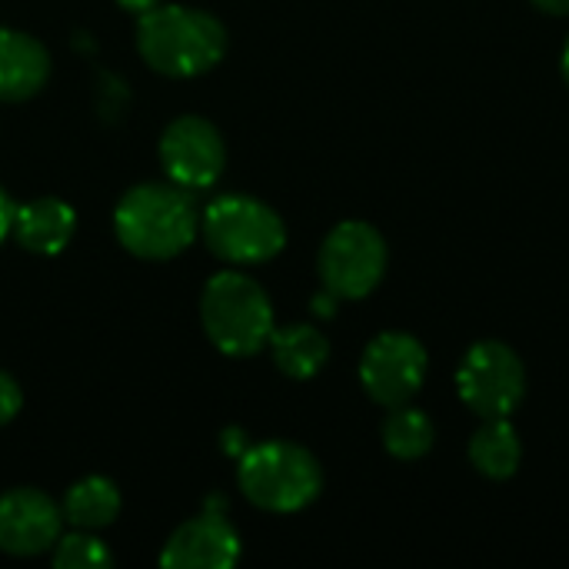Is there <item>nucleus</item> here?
<instances>
[{
    "mask_svg": "<svg viewBox=\"0 0 569 569\" xmlns=\"http://www.w3.org/2000/svg\"><path fill=\"white\" fill-rule=\"evenodd\" d=\"M223 450H227V453H233V457L240 460V457H243V450H247V447H243V430H227V437H223Z\"/></svg>",
    "mask_w": 569,
    "mask_h": 569,
    "instance_id": "nucleus-22",
    "label": "nucleus"
},
{
    "mask_svg": "<svg viewBox=\"0 0 569 569\" xmlns=\"http://www.w3.org/2000/svg\"><path fill=\"white\" fill-rule=\"evenodd\" d=\"M200 233L213 257L240 267L267 263L287 247V223L280 213L247 193L217 197L200 217Z\"/></svg>",
    "mask_w": 569,
    "mask_h": 569,
    "instance_id": "nucleus-5",
    "label": "nucleus"
},
{
    "mask_svg": "<svg viewBox=\"0 0 569 569\" xmlns=\"http://www.w3.org/2000/svg\"><path fill=\"white\" fill-rule=\"evenodd\" d=\"M160 163L167 177L187 190L213 187L227 163V147L220 130L197 113L177 117L160 137Z\"/></svg>",
    "mask_w": 569,
    "mask_h": 569,
    "instance_id": "nucleus-9",
    "label": "nucleus"
},
{
    "mask_svg": "<svg viewBox=\"0 0 569 569\" xmlns=\"http://www.w3.org/2000/svg\"><path fill=\"white\" fill-rule=\"evenodd\" d=\"M427 373H430L427 347L403 330L377 333L360 357V387L383 410L413 403V397L427 383Z\"/></svg>",
    "mask_w": 569,
    "mask_h": 569,
    "instance_id": "nucleus-8",
    "label": "nucleus"
},
{
    "mask_svg": "<svg viewBox=\"0 0 569 569\" xmlns=\"http://www.w3.org/2000/svg\"><path fill=\"white\" fill-rule=\"evenodd\" d=\"M63 510L33 487H17L0 497V550L10 557H37L60 540Z\"/></svg>",
    "mask_w": 569,
    "mask_h": 569,
    "instance_id": "nucleus-10",
    "label": "nucleus"
},
{
    "mask_svg": "<svg viewBox=\"0 0 569 569\" xmlns=\"http://www.w3.org/2000/svg\"><path fill=\"white\" fill-rule=\"evenodd\" d=\"M137 50L163 77H200L223 60L227 27L207 10L157 3L137 20Z\"/></svg>",
    "mask_w": 569,
    "mask_h": 569,
    "instance_id": "nucleus-1",
    "label": "nucleus"
},
{
    "mask_svg": "<svg viewBox=\"0 0 569 569\" xmlns=\"http://www.w3.org/2000/svg\"><path fill=\"white\" fill-rule=\"evenodd\" d=\"M50 77L47 47L20 30L0 27V103H20L37 97Z\"/></svg>",
    "mask_w": 569,
    "mask_h": 569,
    "instance_id": "nucleus-12",
    "label": "nucleus"
},
{
    "mask_svg": "<svg viewBox=\"0 0 569 569\" xmlns=\"http://www.w3.org/2000/svg\"><path fill=\"white\" fill-rule=\"evenodd\" d=\"M530 3L550 17H569V0H530Z\"/></svg>",
    "mask_w": 569,
    "mask_h": 569,
    "instance_id": "nucleus-21",
    "label": "nucleus"
},
{
    "mask_svg": "<svg viewBox=\"0 0 569 569\" xmlns=\"http://www.w3.org/2000/svg\"><path fill=\"white\" fill-rule=\"evenodd\" d=\"M123 10H130V13H143V10H150V7H157L160 0H117Z\"/></svg>",
    "mask_w": 569,
    "mask_h": 569,
    "instance_id": "nucleus-23",
    "label": "nucleus"
},
{
    "mask_svg": "<svg viewBox=\"0 0 569 569\" xmlns=\"http://www.w3.org/2000/svg\"><path fill=\"white\" fill-rule=\"evenodd\" d=\"M73 230H77V213L57 197H40L13 210L10 233L23 250L40 257H57L73 240Z\"/></svg>",
    "mask_w": 569,
    "mask_h": 569,
    "instance_id": "nucleus-13",
    "label": "nucleus"
},
{
    "mask_svg": "<svg viewBox=\"0 0 569 569\" xmlns=\"http://www.w3.org/2000/svg\"><path fill=\"white\" fill-rule=\"evenodd\" d=\"M113 230L123 250L140 260H170L183 253L200 233V213L187 187L180 183H137L117 210Z\"/></svg>",
    "mask_w": 569,
    "mask_h": 569,
    "instance_id": "nucleus-2",
    "label": "nucleus"
},
{
    "mask_svg": "<svg viewBox=\"0 0 569 569\" xmlns=\"http://www.w3.org/2000/svg\"><path fill=\"white\" fill-rule=\"evenodd\" d=\"M237 560L240 533L217 510L180 523L160 553V567L167 569H230Z\"/></svg>",
    "mask_w": 569,
    "mask_h": 569,
    "instance_id": "nucleus-11",
    "label": "nucleus"
},
{
    "mask_svg": "<svg viewBox=\"0 0 569 569\" xmlns=\"http://www.w3.org/2000/svg\"><path fill=\"white\" fill-rule=\"evenodd\" d=\"M380 437H383V450L393 460L413 463V460H423L433 450L437 427L423 410H417L413 403H403V407H393L387 413V420L380 427Z\"/></svg>",
    "mask_w": 569,
    "mask_h": 569,
    "instance_id": "nucleus-17",
    "label": "nucleus"
},
{
    "mask_svg": "<svg viewBox=\"0 0 569 569\" xmlns=\"http://www.w3.org/2000/svg\"><path fill=\"white\" fill-rule=\"evenodd\" d=\"M467 457L480 477L510 480L523 463V440H520L517 427L510 423V417H493L473 430Z\"/></svg>",
    "mask_w": 569,
    "mask_h": 569,
    "instance_id": "nucleus-14",
    "label": "nucleus"
},
{
    "mask_svg": "<svg viewBox=\"0 0 569 569\" xmlns=\"http://www.w3.org/2000/svg\"><path fill=\"white\" fill-rule=\"evenodd\" d=\"M20 407H23V393H20L17 380L7 370H0V427L10 423L20 413Z\"/></svg>",
    "mask_w": 569,
    "mask_h": 569,
    "instance_id": "nucleus-19",
    "label": "nucleus"
},
{
    "mask_svg": "<svg viewBox=\"0 0 569 569\" xmlns=\"http://www.w3.org/2000/svg\"><path fill=\"white\" fill-rule=\"evenodd\" d=\"M243 497L267 513H300L323 490V470L317 457L287 440H267L247 447L237 467Z\"/></svg>",
    "mask_w": 569,
    "mask_h": 569,
    "instance_id": "nucleus-3",
    "label": "nucleus"
},
{
    "mask_svg": "<svg viewBox=\"0 0 569 569\" xmlns=\"http://www.w3.org/2000/svg\"><path fill=\"white\" fill-rule=\"evenodd\" d=\"M50 560L57 569H100L113 563V553L93 537V530H73L53 543Z\"/></svg>",
    "mask_w": 569,
    "mask_h": 569,
    "instance_id": "nucleus-18",
    "label": "nucleus"
},
{
    "mask_svg": "<svg viewBox=\"0 0 569 569\" xmlns=\"http://www.w3.org/2000/svg\"><path fill=\"white\" fill-rule=\"evenodd\" d=\"M60 510L73 530H103L120 517V490L107 477H83L67 490Z\"/></svg>",
    "mask_w": 569,
    "mask_h": 569,
    "instance_id": "nucleus-16",
    "label": "nucleus"
},
{
    "mask_svg": "<svg viewBox=\"0 0 569 569\" xmlns=\"http://www.w3.org/2000/svg\"><path fill=\"white\" fill-rule=\"evenodd\" d=\"M390 250L383 233L367 220H343L337 223L317 257V270L323 280V290L337 300H363L370 297L380 280L387 277Z\"/></svg>",
    "mask_w": 569,
    "mask_h": 569,
    "instance_id": "nucleus-7",
    "label": "nucleus"
},
{
    "mask_svg": "<svg viewBox=\"0 0 569 569\" xmlns=\"http://www.w3.org/2000/svg\"><path fill=\"white\" fill-rule=\"evenodd\" d=\"M200 320L210 343L227 357H257L273 333L270 293L247 273L223 270L207 280Z\"/></svg>",
    "mask_w": 569,
    "mask_h": 569,
    "instance_id": "nucleus-4",
    "label": "nucleus"
},
{
    "mask_svg": "<svg viewBox=\"0 0 569 569\" xmlns=\"http://www.w3.org/2000/svg\"><path fill=\"white\" fill-rule=\"evenodd\" d=\"M267 347L273 353L277 370L283 377H290V380H310L330 360V340L317 327H310V323L273 327Z\"/></svg>",
    "mask_w": 569,
    "mask_h": 569,
    "instance_id": "nucleus-15",
    "label": "nucleus"
},
{
    "mask_svg": "<svg viewBox=\"0 0 569 569\" xmlns=\"http://www.w3.org/2000/svg\"><path fill=\"white\" fill-rule=\"evenodd\" d=\"M457 397L480 420L513 417L527 397V367L503 340H477L457 367Z\"/></svg>",
    "mask_w": 569,
    "mask_h": 569,
    "instance_id": "nucleus-6",
    "label": "nucleus"
},
{
    "mask_svg": "<svg viewBox=\"0 0 569 569\" xmlns=\"http://www.w3.org/2000/svg\"><path fill=\"white\" fill-rule=\"evenodd\" d=\"M13 210H17V207H13V200H10V197H7V190L0 187V243H3V237L13 230Z\"/></svg>",
    "mask_w": 569,
    "mask_h": 569,
    "instance_id": "nucleus-20",
    "label": "nucleus"
},
{
    "mask_svg": "<svg viewBox=\"0 0 569 569\" xmlns=\"http://www.w3.org/2000/svg\"><path fill=\"white\" fill-rule=\"evenodd\" d=\"M560 73H563V80H567L569 87V37L567 43H563V53H560Z\"/></svg>",
    "mask_w": 569,
    "mask_h": 569,
    "instance_id": "nucleus-24",
    "label": "nucleus"
}]
</instances>
